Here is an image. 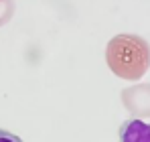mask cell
<instances>
[{
    "mask_svg": "<svg viewBox=\"0 0 150 142\" xmlns=\"http://www.w3.org/2000/svg\"><path fill=\"white\" fill-rule=\"evenodd\" d=\"M120 142H150V124L142 120H126L120 126Z\"/></svg>",
    "mask_w": 150,
    "mask_h": 142,
    "instance_id": "obj_2",
    "label": "cell"
},
{
    "mask_svg": "<svg viewBox=\"0 0 150 142\" xmlns=\"http://www.w3.org/2000/svg\"><path fill=\"white\" fill-rule=\"evenodd\" d=\"M0 142H23V140L14 132H8V130H2L0 128Z\"/></svg>",
    "mask_w": 150,
    "mask_h": 142,
    "instance_id": "obj_3",
    "label": "cell"
},
{
    "mask_svg": "<svg viewBox=\"0 0 150 142\" xmlns=\"http://www.w3.org/2000/svg\"><path fill=\"white\" fill-rule=\"evenodd\" d=\"M105 61L118 77L136 81L150 67V47L138 35H118L108 43Z\"/></svg>",
    "mask_w": 150,
    "mask_h": 142,
    "instance_id": "obj_1",
    "label": "cell"
}]
</instances>
